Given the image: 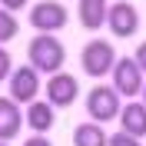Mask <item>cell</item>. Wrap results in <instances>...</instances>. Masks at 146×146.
Masks as SVG:
<instances>
[{
  "instance_id": "cell-1",
  "label": "cell",
  "mask_w": 146,
  "mask_h": 146,
  "mask_svg": "<svg viewBox=\"0 0 146 146\" xmlns=\"http://www.w3.org/2000/svg\"><path fill=\"white\" fill-rule=\"evenodd\" d=\"M27 63L33 66L36 73L53 76V73L63 70V63H66V50H63V43H60L53 33H36L33 40L27 43Z\"/></svg>"
},
{
  "instance_id": "cell-2",
  "label": "cell",
  "mask_w": 146,
  "mask_h": 146,
  "mask_svg": "<svg viewBox=\"0 0 146 146\" xmlns=\"http://www.w3.org/2000/svg\"><path fill=\"white\" fill-rule=\"evenodd\" d=\"M119 110H123V96H119L113 86H103V83H96L90 93H86V113H90L93 123H110V119L119 116Z\"/></svg>"
},
{
  "instance_id": "cell-3",
  "label": "cell",
  "mask_w": 146,
  "mask_h": 146,
  "mask_svg": "<svg viewBox=\"0 0 146 146\" xmlns=\"http://www.w3.org/2000/svg\"><path fill=\"white\" fill-rule=\"evenodd\" d=\"M113 63H116V50H113V43H106V40H90V43L83 46L80 53V66L83 73H90L93 80H100V76H106L110 70H113Z\"/></svg>"
},
{
  "instance_id": "cell-4",
  "label": "cell",
  "mask_w": 146,
  "mask_h": 146,
  "mask_svg": "<svg viewBox=\"0 0 146 146\" xmlns=\"http://www.w3.org/2000/svg\"><path fill=\"white\" fill-rule=\"evenodd\" d=\"M66 20H70V10L60 0H40L30 7V23L36 27V33H56L66 27Z\"/></svg>"
},
{
  "instance_id": "cell-5",
  "label": "cell",
  "mask_w": 146,
  "mask_h": 146,
  "mask_svg": "<svg viewBox=\"0 0 146 146\" xmlns=\"http://www.w3.org/2000/svg\"><path fill=\"white\" fill-rule=\"evenodd\" d=\"M110 76H113V90H116L119 96H139V93H143L146 80H143V70L136 66L133 56H116Z\"/></svg>"
},
{
  "instance_id": "cell-6",
  "label": "cell",
  "mask_w": 146,
  "mask_h": 146,
  "mask_svg": "<svg viewBox=\"0 0 146 146\" xmlns=\"http://www.w3.org/2000/svg\"><path fill=\"white\" fill-rule=\"evenodd\" d=\"M80 96V83L73 73H53V76H46V103L50 106H73V100Z\"/></svg>"
},
{
  "instance_id": "cell-7",
  "label": "cell",
  "mask_w": 146,
  "mask_h": 146,
  "mask_svg": "<svg viewBox=\"0 0 146 146\" xmlns=\"http://www.w3.org/2000/svg\"><path fill=\"white\" fill-rule=\"evenodd\" d=\"M106 27L113 36H119V40H126V36H133L139 30V10L133 7V3H126V0H119V3H113L106 13Z\"/></svg>"
},
{
  "instance_id": "cell-8",
  "label": "cell",
  "mask_w": 146,
  "mask_h": 146,
  "mask_svg": "<svg viewBox=\"0 0 146 146\" xmlns=\"http://www.w3.org/2000/svg\"><path fill=\"white\" fill-rule=\"evenodd\" d=\"M10 100L13 103H33L36 96H40V73L33 70V66H20V70L10 73Z\"/></svg>"
},
{
  "instance_id": "cell-9",
  "label": "cell",
  "mask_w": 146,
  "mask_h": 146,
  "mask_svg": "<svg viewBox=\"0 0 146 146\" xmlns=\"http://www.w3.org/2000/svg\"><path fill=\"white\" fill-rule=\"evenodd\" d=\"M23 123H27L33 133H40V136H46L50 133V126L56 123V110L50 106L46 100H33L27 103V113H23Z\"/></svg>"
},
{
  "instance_id": "cell-10",
  "label": "cell",
  "mask_w": 146,
  "mask_h": 146,
  "mask_svg": "<svg viewBox=\"0 0 146 146\" xmlns=\"http://www.w3.org/2000/svg\"><path fill=\"white\" fill-rule=\"evenodd\" d=\"M20 126H27L23 113H20V103H13L10 96H0V139L10 143L20 133Z\"/></svg>"
},
{
  "instance_id": "cell-11",
  "label": "cell",
  "mask_w": 146,
  "mask_h": 146,
  "mask_svg": "<svg viewBox=\"0 0 146 146\" xmlns=\"http://www.w3.org/2000/svg\"><path fill=\"white\" fill-rule=\"evenodd\" d=\"M116 119H119V129H123V133H129V136H136V139L146 136V106H143V103L129 100L126 106L119 110Z\"/></svg>"
},
{
  "instance_id": "cell-12",
  "label": "cell",
  "mask_w": 146,
  "mask_h": 146,
  "mask_svg": "<svg viewBox=\"0 0 146 146\" xmlns=\"http://www.w3.org/2000/svg\"><path fill=\"white\" fill-rule=\"evenodd\" d=\"M106 13H110L106 0H80V7H76V17H80V23L86 30L106 27Z\"/></svg>"
},
{
  "instance_id": "cell-13",
  "label": "cell",
  "mask_w": 146,
  "mask_h": 146,
  "mask_svg": "<svg viewBox=\"0 0 146 146\" xmlns=\"http://www.w3.org/2000/svg\"><path fill=\"white\" fill-rule=\"evenodd\" d=\"M110 136L100 123H80L73 129V146H106Z\"/></svg>"
},
{
  "instance_id": "cell-14",
  "label": "cell",
  "mask_w": 146,
  "mask_h": 146,
  "mask_svg": "<svg viewBox=\"0 0 146 146\" xmlns=\"http://www.w3.org/2000/svg\"><path fill=\"white\" fill-rule=\"evenodd\" d=\"M17 33H20V23H17V17H13L10 10H3V7H0V46L7 43V40H13Z\"/></svg>"
},
{
  "instance_id": "cell-15",
  "label": "cell",
  "mask_w": 146,
  "mask_h": 146,
  "mask_svg": "<svg viewBox=\"0 0 146 146\" xmlns=\"http://www.w3.org/2000/svg\"><path fill=\"white\" fill-rule=\"evenodd\" d=\"M10 73H13V56H10L7 46H0V83L10 80Z\"/></svg>"
},
{
  "instance_id": "cell-16",
  "label": "cell",
  "mask_w": 146,
  "mask_h": 146,
  "mask_svg": "<svg viewBox=\"0 0 146 146\" xmlns=\"http://www.w3.org/2000/svg\"><path fill=\"white\" fill-rule=\"evenodd\" d=\"M106 146H143V143H139L136 136H129V133H123V129H119V133H113V136H110Z\"/></svg>"
},
{
  "instance_id": "cell-17",
  "label": "cell",
  "mask_w": 146,
  "mask_h": 146,
  "mask_svg": "<svg viewBox=\"0 0 146 146\" xmlns=\"http://www.w3.org/2000/svg\"><path fill=\"white\" fill-rule=\"evenodd\" d=\"M27 3H30V0H0V7H3V10H10V13H17V10H23Z\"/></svg>"
},
{
  "instance_id": "cell-18",
  "label": "cell",
  "mask_w": 146,
  "mask_h": 146,
  "mask_svg": "<svg viewBox=\"0 0 146 146\" xmlns=\"http://www.w3.org/2000/svg\"><path fill=\"white\" fill-rule=\"evenodd\" d=\"M133 60H136V66L143 70V76H146V43H139V46H136V56H133Z\"/></svg>"
},
{
  "instance_id": "cell-19",
  "label": "cell",
  "mask_w": 146,
  "mask_h": 146,
  "mask_svg": "<svg viewBox=\"0 0 146 146\" xmlns=\"http://www.w3.org/2000/svg\"><path fill=\"white\" fill-rule=\"evenodd\" d=\"M23 146H53V143H50L46 136H40V133H33V136H30V139H27Z\"/></svg>"
},
{
  "instance_id": "cell-20",
  "label": "cell",
  "mask_w": 146,
  "mask_h": 146,
  "mask_svg": "<svg viewBox=\"0 0 146 146\" xmlns=\"http://www.w3.org/2000/svg\"><path fill=\"white\" fill-rule=\"evenodd\" d=\"M139 96H143V100H139V103H143V106H146V83H143V93H139Z\"/></svg>"
},
{
  "instance_id": "cell-21",
  "label": "cell",
  "mask_w": 146,
  "mask_h": 146,
  "mask_svg": "<svg viewBox=\"0 0 146 146\" xmlns=\"http://www.w3.org/2000/svg\"><path fill=\"white\" fill-rule=\"evenodd\" d=\"M0 146H10V143H3V139H0Z\"/></svg>"
}]
</instances>
